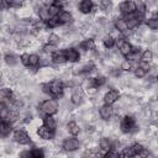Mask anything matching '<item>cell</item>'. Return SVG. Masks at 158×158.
<instances>
[{
    "label": "cell",
    "mask_w": 158,
    "mask_h": 158,
    "mask_svg": "<svg viewBox=\"0 0 158 158\" xmlns=\"http://www.w3.org/2000/svg\"><path fill=\"white\" fill-rule=\"evenodd\" d=\"M120 132L122 135H137L139 132V122L136 120L135 115L132 114H125L122 117H121V121H120Z\"/></svg>",
    "instance_id": "obj_1"
},
{
    "label": "cell",
    "mask_w": 158,
    "mask_h": 158,
    "mask_svg": "<svg viewBox=\"0 0 158 158\" xmlns=\"http://www.w3.org/2000/svg\"><path fill=\"white\" fill-rule=\"evenodd\" d=\"M38 107L46 114V115H56L59 112V101L54 98L44 99L40 102Z\"/></svg>",
    "instance_id": "obj_2"
},
{
    "label": "cell",
    "mask_w": 158,
    "mask_h": 158,
    "mask_svg": "<svg viewBox=\"0 0 158 158\" xmlns=\"http://www.w3.org/2000/svg\"><path fill=\"white\" fill-rule=\"evenodd\" d=\"M12 141L20 146H28L32 142L31 136L22 127H17L12 131Z\"/></svg>",
    "instance_id": "obj_3"
},
{
    "label": "cell",
    "mask_w": 158,
    "mask_h": 158,
    "mask_svg": "<svg viewBox=\"0 0 158 158\" xmlns=\"http://www.w3.org/2000/svg\"><path fill=\"white\" fill-rule=\"evenodd\" d=\"M80 147H81V142L77 136H68L63 139V143H62V149L65 153H73L78 151Z\"/></svg>",
    "instance_id": "obj_4"
},
{
    "label": "cell",
    "mask_w": 158,
    "mask_h": 158,
    "mask_svg": "<svg viewBox=\"0 0 158 158\" xmlns=\"http://www.w3.org/2000/svg\"><path fill=\"white\" fill-rule=\"evenodd\" d=\"M69 100L74 106H81L85 102V91L80 85L72 88V93L69 95Z\"/></svg>",
    "instance_id": "obj_5"
},
{
    "label": "cell",
    "mask_w": 158,
    "mask_h": 158,
    "mask_svg": "<svg viewBox=\"0 0 158 158\" xmlns=\"http://www.w3.org/2000/svg\"><path fill=\"white\" fill-rule=\"evenodd\" d=\"M121 98V93L118 89L116 88H109V90H106L102 95V104H107V105H115L118 99Z\"/></svg>",
    "instance_id": "obj_6"
},
{
    "label": "cell",
    "mask_w": 158,
    "mask_h": 158,
    "mask_svg": "<svg viewBox=\"0 0 158 158\" xmlns=\"http://www.w3.org/2000/svg\"><path fill=\"white\" fill-rule=\"evenodd\" d=\"M36 135L42 141H53V138L56 137V131L51 130L49 127H47L46 125H41L37 127L36 130Z\"/></svg>",
    "instance_id": "obj_7"
},
{
    "label": "cell",
    "mask_w": 158,
    "mask_h": 158,
    "mask_svg": "<svg viewBox=\"0 0 158 158\" xmlns=\"http://www.w3.org/2000/svg\"><path fill=\"white\" fill-rule=\"evenodd\" d=\"M98 112H99V117L101 118V121L107 122L115 115V107L112 105L102 104V105H100L98 107Z\"/></svg>",
    "instance_id": "obj_8"
},
{
    "label": "cell",
    "mask_w": 158,
    "mask_h": 158,
    "mask_svg": "<svg viewBox=\"0 0 158 158\" xmlns=\"http://www.w3.org/2000/svg\"><path fill=\"white\" fill-rule=\"evenodd\" d=\"M120 14L123 16V15H128V14H133L136 12V4H135V0H122L117 7H116Z\"/></svg>",
    "instance_id": "obj_9"
},
{
    "label": "cell",
    "mask_w": 158,
    "mask_h": 158,
    "mask_svg": "<svg viewBox=\"0 0 158 158\" xmlns=\"http://www.w3.org/2000/svg\"><path fill=\"white\" fill-rule=\"evenodd\" d=\"M96 6L94 0H80L78 4V11L81 15H90L95 11Z\"/></svg>",
    "instance_id": "obj_10"
},
{
    "label": "cell",
    "mask_w": 158,
    "mask_h": 158,
    "mask_svg": "<svg viewBox=\"0 0 158 158\" xmlns=\"http://www.w3.org/2000/svg\"><path fill=\"white\" fill-rule=\"evenodd\" d=\"M57 21L59 23V27L60 26H65V25H70L74 22V16H73V12L72 11H68V10H62L58 16H57Z\"/></svg>",
    "instance_id": "obj_11"
},
{
    "label": "cell",
    "mask_w": 158,
    "mask_h": 158,
    "mask_svg": "<svg viewBox=\"0 0 158 158\" xmlns=\"http://www.w3.org/2000/svg\"><path fill=\"white\" fill-rule=\"evenodd\" d=\"M98 147L102 156H105L110 149H112V137L102 136L98 139Z\"/></svg>",
    "instance_id": "obj_12"
},
{
    "label": "cell",
    "mask_w": 158,
    "mask_h": 158,
    "mask_svg": "<svg viewBox=\"0 0 158 158\" xmlns=\"http://www.w3.org/2000/svg\"><path fill=\"white\" fill-rule=\"evenodd\" d=\"M52 62H53V65H57V67H62V65H65L68 63L64 48L63 49H57L52 54Z\"/></svg>",
    "instance_id": "obj_13"
},
{
    "label": "cell",
    "mask_w": 158,
    "mask_h": 158,
    "mask_svg": "<svg viewBox=\"0 0 158 158\" xmlns=\"http://www.w3.org/2000/svg\"><path fill=\"white\" fill-rule=\"evenodd\" d=\"M78 46H79V48L85 53V52H88V51H95L96 49V47H98V44H96V41H95V38H93V37H89V38H84V40H81L79 43H78Z\"/></svg>",
    "instance_id": "obj_14"
},
{
    "label": "cell",
    "mask_w": 158,
    "mask_h": 158,
    "mask_svg": "<svg viewBox=\"0 0 158 158\" xmlns=\"http://www.w3.org/2000/svg\"><path fill=\"white\" fill-rule=\"evenodd\" d=\"M65 51V57H67V60L68 63H78L80 60V52L75 48V47H67L64 48Z\"/></svg>",
    "instance_id": "obj_15"
},
{
    "label": "cell",
    "mask_w": 158,
    "mask_h": 158,
    "mask_svg": "<svg viewBox=\"0 0 158 158\" xmlns=\"http://www.w3.org/2000/svg\"><path fill=\"white\" fill-rule=\"evenodd\" d=\"M19 63H21V62H20V57H17L14 52H7V53H5V56H4V64H5L6 67H9V68H15V67L19 65Z\"/></svg>",
    "instance_id": "obj_16"
},
{
    "label": "cell",
    "mask_w": 158,
    "mask_h": 158,
    "mask_svg": "<svg viewBox=\"0 0 158 158\" xmlns=\"http://www.w3.org/2000/svg\"><path fill=\"white\" fill-rule=\"evenodd\" d=\"M65 128L70 136H79L81 133V126L77 120H69L65 125Z\"/></svg>",
    "instance_id": "obj_17"
},
{
    "label": "cell",
    "mask_w": 158,
    "mask_h": 158,
    "mask_svg": "<svg viewBox=\"0 0 158 158\" xmlns=\"http://www.w3.org/2000/svg\"><path fill=\"white\" fill-rule=\"evenodd\" d=\"M43 125H46L47 127H49L53 131H57L58 126H59V121L54 117V115H46L43 118Z\"/></svg>",
    "instance_id": "obj_18"
},
{
    "label": "cell",
    "mask_w": 158,
    "mask_h": 158,
    "mask_svg": "<svg viewBox=\"0 0 158 158\" xmlns=\"http://www.w3.org/2000/svg\"><path fill=\"white\" fill-rule=\"evenodd\" d=\"M14 131V125L9 121H1V125H0V133H1V137L2 139H5L6 137L10 136V133Z\"/></svg>",
    "instance_id": "obj_19"
},
{
    "label": "cell",
    "mask_w": 158,
    "mask_h": 158,
    "mask_svg": "<svg viewBox=\"0 0 158 158\" xmlns=\"http://www.w3.org/2000/svg\"><path fill=\"white\" fill-rule=\"evenodd\" d=\"M144 25L151 30V31H158V15L154 11V15L152 17H147L144 20Z\"/></svg>",
    "instance_id": "obj_20"
},
{
    "label": "cell",
    "mask_w": 158,
    "mask_h": 158,
    "mask_svg": "<svg viewBox=\"0 0 158 158\" xmlns=\"http://www.w3.org/2000/svg\"><path fill=\"white\" fill-rule=\"evenodd\" d=\"M101 41H102V46L105 47V49H111V48H114L115 44H116V38H115L111 33L105 35Z\"/></svg>",
    "instance_id": "obj_21"
},
{
    "label": "cell",
    "mask_w": 158,
    "mask_h": 158,
    "mask_svg": "<svg viewBox=\"0 0 158 158\" xmlns=\"http://www.w3.org/2000/svg\"><path fill=\"white\" fill-rule=\"evenodd\" d=\"M118 67H120V69L123 72V73H130L135 67H133V64H132V62L130 60V59H127V58H123L122 60H121V63L118 64Z\"/></svg>",
    "instance_id": "obj_22"
},
{
    "label": "cell",
    "mask_w": 158,
    "mask_h": 158,
    "mask_svg": "<svg viewBox=\"0 0 158 158\" xmlns=\"http://www.w3.org/2000/svg\"><path fill=\"white\" fill-rule=\"evenodd\" d=\"M153 59H154V53L152 52V49L147 48V49H144V51L141 53V60H142V62L152 63Z\"/></svg>",
    "instance_id": "obj_23"
},
{
    "label": "cell",
    "mask_w": 158,
    "mask_h": 158,
    "mask_svg": "<svg viewBox=\"0 0 158 158\" xmlns=\"http://www.w3.org/2000/svg\"><path fill=\"white\" fill-rule=\"evenodd\" d=\"M135 4H136V11L141 15V16H146L147 14V7H146V4H144V0H135Z\"/></svg>",
    "instance_id": "obj_24"
},
{
    "label": "cell",
    "mask_w": 158,
    "mask_h": 158,
    "mask_svg": "<svg viewBox=\"0 0 158 158\" xmlns=\"http://www.w3.org/2000/svg\"><path fill=\"white\" fill-rule=\"evenodd\" d=\"M147 74H148V72H147L146 69H143L139 64H137V65L133 68V75H135L137 79H143V78L147 77Z\"/></svg>",
    "instance_id": "obj_25"
},
{
    "label": "cell",
    "mask_w": 158,
    "mask_h": 158,
    "mask_svg": "<svg viewBox=\"0 0 158 158\" xmlns=\"http://www.w3.org/2000/svg\"><path fill=\"white\" fill-rule=\"evenodd\" d=\"M62 41H63V38H62L58 33L52 32V33H49V36H48V42H47V43H51V44H54V46H59V44L62 43Z\"/></svg>",
    "instance_id": "obj_26"
},
{
    "label": "cell",
    "mask_w": 158,
    "mask_h": 158,
    "mask_svg": "<svg viewBox=\"0 0 158 158\" xmlns=\"http://www.w3.org/2000/svg\"><path fill=\"white\" fill-rule=\"evenodd\" d=\"M31 154L33 158H43L46 156V152H44V148L42 147H32Z\"/></svg>",
    "instance_id": "obj_27"
},
{
    "label": "cell",
    "mask_w": 158,
    "mask_h": 158,
    "mask_svg": "<svg viewBox=\"0 0 158 158\" xmlns=\"http://www.w3.org/2000/svg\"><path fill=\"white\" fill-rule=\"evenodd\" d=\"M58 49V46H54V44H51V43H44L42 46V52L47 53V54H53Z\"/></svg>",
    "instance_id": "obj_28"
},
{
    "label": "cell",
    "mask_w": 158,
    "mask_h": 158,
    "mask_svg": "<svg viewBox=\"0 0 158 158\" xmlns=\"http://www.w3.org/2000/svg\"><path fill=\"white\" fill-rule=\"evenodd\" d=\"M41 57L37 53H30V67H40Z\"/></svg>",
    "instance_id": "obj_29"
},
{
    "label": "cell",
    "mask_w": 158,
    "mask_h": 158,
    "mask_svg": "<svg viewBox=\"0 0 158 158\" xmlns=\"http://www.w3.org/2000/svg\"><path fill=\"white\" fill-rule=\"evenodd\" d=\"M20 62H21V65L22 67H30V53L27 52H23L20 54Z\"/></svg>",
    "instance_id": "obj_30"
},
{
    "label": "cell",
    "mask_w": 158,
    "mask_h": 158,
    "mask_svg": "<svg viewBox=\"0 0 158 158\" xmlns=\"http://www.w3.org/2000/svg\"><path fill=\"white\" fill-rule=\"evenodd\" d=\"M19 156H20V157H32V154H31V149L22 151V152L19 153Z\"/></svg>",
    "instance_id": "obj_31"
},
{
    "label": "cell",
    "mask_w": 158,
    "mask_h": 158,
    "mask_svg": "<svg viewBox=\"0 0 158 158\" xmlns=\"http://www.w3.org/2000/svg\"><path fill=\"white\" fill-rule=\"evenodd\" d=\"M154 118H156V120L158 121V110H157V111L154 112Z\"/></svg>",
    "instance_id": "obj_32"
},
{
    "label": "cell",
    "mask_w": 158,
    "mask_h": 158,
    "mask_svg": "<svg viewBox=\"0 0 158 158\" xmlns=\"http://www.w3.org/2000/svg\"><path fill=\"white\" fill-rule=\"evenodd\" d=\"M156 14H157V15H158V7H157V9H156Z\"/></svg>",
    "instance_id": "obj_33"
},
{
    "label": "cell",
    "mask_w": 158,
    "mask_h": 158,
    "mask_svg": "<svg viewBox=\"0 0 158 158\" xmlns=\"http://www.w3.org/2000/svg\"><path fill=\"white\" fill-rule=\"evenodd\" d=\"M157 79H158V74H157Z\"/></svg>",
    "instance_id": "obj_34"
},
{
    "label": "cell",
    "mask_w": 158,
    "mask_h": 158,
    "mask_svg": "<svg viewBox=\"0 0 158 158\" xmlns=\"http://www.w3.org/2000/svg\"><path fill=\"white\" fill-rule=\"evenodd\" d=\"M157 99H158V95H157Z\"/></svg>",
    "instance_id": "obj_35"
}]
</instances>
